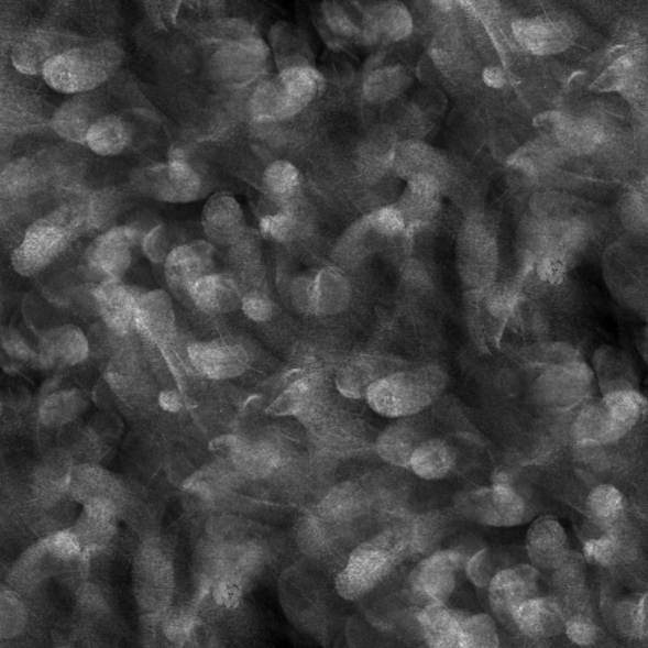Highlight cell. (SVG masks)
I'll use <instances>...</instances> for the list:
<instances>
[{"label": "cell", "instance_id": "37", "mask_svg": "<svg viewBox=\"0 0 648 648\" xmlns=\"http://www.w3.org/2000/svg\"><path fill=\"white\" fill-rule=\"evenodd\" d=\"M411 84L407 69L400 65H388L367 74L363 83V96L372 105H384L403 95Z\"/></svg>", "mask_w": 648, "mask_h": 648}, {"label": "cell", "instance_id": "41", "mask_svg": "<svg viewBox=\"0 0 648 648\" xmlns=\"http://www.w3.org/2000/svg\"><path fill=\"white\" fill-rule=\"evenodd\" d=\"M68 491L73 492L74 496L81 498L84 503L100 497L111 498L116 502L119 484L105 470L96 468V465L84 464L73 470Z\"/></svg>", "mask_w": 648, "mask_h": 648}, {"label": "cell", "instance_id": "35", "mask_svg": "<svg viewBox=\"0 0 648 648\" xmlns=\"http://www.w3.org/2000/svg\"><path fill=\"white\" fill-rule=\"evenodd\" d=\"M388 374L391 371H385L384 361L380 358L354 359L339 371L336 388L348 398H362L374 382Z\"/></svg>", "mask_w": 648, "mask_h": 648}, {"label": "cell", "instance_id": "59", "mask_svg": "<svg viewBox=\"0 0 648 648\" xmlns=\"http://www.w3.org/2000/svg\"><path fill=\"white\" fill-rule=\"evenodd\" d=\"M622 218L631 231L642 232L647 228V204L640 194L631 193L623 198Z\"/></svg>", "mask_w": 648, "mask_h": 648}, {"label": "cell", "instance_id": "55", "mask_svg": "<svg viewBox=\"0 0 648 648\" xmlns=\"http://www.w3.org/2000/svg\"><path fill=\"white\" fill-rule=\"evenodd\" d=\"M464 570L470 582L480 590L487 589L497 572L491 550L488 549L479 550L472 558H469L465 561Z\"/></svg>", "mask_w": 648, "mask_h": 648}, {"label": "cell", "instance_id": "2", "mask_svg": "<svg viewBox=\"0 0 648 648\" xmlns=\"http://www.w3.org/2000/svg\"><path fill=\"white\" fill-rule=\"evenodd\" d=\"M86 226L87 205H67L39 219L28 228L20 246L13 251V270L22 277L44 272Z\"/></svg>", "mask_w": 648, "mask_h": 648}, {"label": "cell", "instance_id": "39", "mask_svg": "<svg viewBox=\"0 0 648 648\" xmlns=\"http://www.w3.org/2000/svg\"><path fill=\"white\" fill-rule=\"evenodd\" d=\"M278 81L303 107L310 105L325 87V77L306 63H287L279 72Z\"/></svg>", "mask_w": 648, "mask_h": 648}, {"label": "cell", "instance_id": "1", "mask_svg": "<svg viewBox=\"0 0 648 648\" xmlns=\"http://www.w3.org/2000/svg\"><path fill=\"white\" fill-rule=\"evenodd\" d=\"M415 549L413 528L382 531L353 550L347 565L336 576V591L343 600L363 598Z\"/></svg>", "mask_w": 648, "mask_h": 648}, {"label": "cell", "instance_id": "52", "mask_svg": "<svg viewBox=\"0 0 648 648\" xmlns=\"http://www.w3.org/2000/svg\"><path fill=\"white\" fill-rule=\"evenodd\" d=\"M367 223L372 228V231L381 238H395L404 234L407 230V222L403 212L399 211L398 207H384L376 209L366 217Z\"/></svg>", "mask_w": 648, "mask_h": 648}, {"label": "cell", "instance_id": "8", "mask_svg": "<svg viewBox=\"0 0 648 648\" xmlns=\"http://www.w3.org/2000/svg\"><path fill=\"white\" fill-rule=\"evenodd\" d=\"M592 372L585 362L576 361L549 366L535 381L536 403L552 413H568L584 403L591 394Z\"/></svg>", "mask_w": 648, "mask_h": 648}, {"label": "cell", "instance_id": "36", "mask_svg": "<svg viewBox=\"0 0 648 648\" xmlns=\"http://www.w3.org/2000/svg\"><path fill=\"white\" fill-rule=\"evenodd\" d=\"M586 509L596 528L603 531L615 530L622 526L624 513H626V501L617 487L601 484L591 492L586 501Z\"/></svg>", "mask_w": 648, "mask_h": 648}, {"label": "cell", "instance_id": "32", "mask_svg": "<svg viewBox=\"0 0 648 648\" xmlns=\"http://www.w3.org/2000/svg\"><path fill=\"white\" fill-rule=\"evenodd\" d=\"M455 454L449 442L431 438L414 450L408 469L422 480H441L454 469Z\"/></svg>", "mask_w": 648, "mask_h": 648}, {"label": "cell", "instance_id": "50", "mask_svg": "<svg viewBox=\"0 0 648 648\" xmlns=\"http://www.w3.org/2000/svg\"><path fill=\"white\" fill-rule=\"evenodd\" d=\"M321 11H323L325 26L334 39L348 41L362 39V28L356 25L342 4L325 2L321 4Z\"/></svg>", "mask_w": 648, "mask_h": 648}, {"label": "cell", "instance_id": "6", "mask_svg": "<svg viewBox=\"0 0 648 648\" xmlns=\"http://www.w3.org/2000/svg\"><path fill=\"white\" fill-rule=\"evenodd\" d=\"M132 185L138 193L161 202L188 204L207 194L204 177L184 155L133 172Z\"/></svg>", "mask_w": 648, "mask_h": 648}, {"label": "cell", "instance_id": "25", "mask_svg": "<svg viewBox=\"0 0 648 648\" xmlns=\"http://www.w3.org/2000/svg\"><path fill=\"white\" fill-rule=\"evenodd\" d=\"M189 298L200 311L226 315L240 309L242 296L234 277L228 274L205 275L189 292Z\"/></svg>", "mask_w": 648, "mask_h": 648}, {"label": "cell", "instance_id": "42", "mask_svg": "<svg viewBox=\"0 0 648 648\" xmlns=\"http://www.w3.org/2000/svg\"><path fill=\"white\" fill-rule=\"evenodd\" d=\"M263 188L267 198L275 205L288 207L301 188L300 172L290 162H274L264 172Z\"/></svg>", "mask_w": 648, "mask_h": 648}, {"label": "cell", "instance_id": "40", "mask_svg": "<svg viewBox=\"0 0 648 648\" xmlns=\"http://www.w3.org/2000/svg\"><path fill=\"white\" fill-rule=\"evenodd\" d=\"M87 400L77 389L58 391L46 395L40 405V421L48 428H63L77 419Z\"/></svg>", "mask_w": 648, "mask_h": 648}, {"label": "cell", "instance_id": "10", "mask_svg": "<svg viewBox=\"0 0 648 648\" xmlns=\"http://www.w3.org/2000/svg\"><path fill=\"white\" fill-rule=\"evenodd\" d=\"M465 554L459 549L438 550L414 568L408 590L419 605L447 604L455 589L457 575L465 565Z\"/></svg>", "mask_w": 648, "mask_h": 648}, {"label": "cell", "instance_id": "12", "mask_svg": "<svg viewBox=\"0 0 648 648\" xmlns=\"http://www.w3.org/2000/svg\"><path fill=\"white\" fill-rule=\"evenodd\" d=\"M497 244L492 231L483 222H470L459 244L461 277L473 288L487 287L497 268Z\"/></svg>", "mask_w": 648, "mask_h": 648}, {"label": "cell", "instance_id": "53", "mask_svg": "<svg viewBox=\"0 0 648 648\" xmlns=\"http://www.w3.org/2000/svg\"><path fill=\"white\" fill-rule=\"evenodd\" d=\"M45 553L59 561H73L83 552V543L76 530H63L48 536L41 545Z\"/></svg>", "mask_w": 648, "mask_h": 648}, {"label": "cell", "instance_id": "47", "mask_svg": "<svg viewBox=\"0 0 648 648\" xmlns=\"http://www.w3.org/2000/svg\"><path fill=\"white\" fill-rule=\"evenodd\" d=\"M260 230L268 240L286 244L301 235L303 221L295 209L288 205L278 212L270 213L261 219Z\"/></svg>", "mask_w": 648, "mask_h": 648}, {"label": "cell", "instance_id": "11", "mask_svg": "<svg viewBox=\"0 0 648 648\" xmlns=\"http://www.w3.org/2000/svg\"><path fill=\"white\" fill-rule=\"evenodd\" d=\"M143 234L138 228L120 226L102 232L86 251L88 272L95 277L121 279L132 265L134 246L142 242Z\"/></svg>", "mask_w": 648, "mask_h": 648}, {"label": "cell", "instance_id": "38", "mask_svg": "<svg viewBox=\"0 0 648 648\" xmlns=\"http://www.w3.org/2000/svg\"><path fill=\"white\" fill-rule=\"evenodd\" d=\"M130 130L118 116H102L87 134V146L99 156H116L128 147Z\"/></svg>", "mask_w": 648, "mask_h": 648}, {"label": "cell", "instance_id": "33", "mask_svg": "<svg viewBox=\"0 0 648 648\" xmlns=\"http://www.w3.org/2000/svg\"><path fill=\"white\" fill-rule=\"evenodd\" d=\"M422 441L417 424L405 419L381 433L376 442V452L386 463L396 468H408L414 450Z\"/></svg>", "mask_w": 648, "mask_h": 648}, {"label": "cell", "instance_id": "56", "mask_svg": "<svg viewBox=\"0 0 648 648\" xmlns=\"http://www.w3.org/2000/svg\"><path fill=\"white\" fill-rule=\"evenodd\" d=\"M568 638L576 646H592L598 640L600 629L596 624L592 622L589 615L575 614L565 622V629Z\"/></svg>", "mask_w": 648, "mask_h": 648}, {"label": "cell", "instance_id": "63", "mask_svg": "<svg viewBox=\"0 0 648 648\" xmlns=\"http://www.w3.org/2000/svg\"><path fill=\"white\" fill-rule=\"evenodd\" d=\"M483 79L488 87L493 88H501L505 86L506 83L505 73H503V69L497 67H488L484 69Z\"/></svg>", "mask_w": 648, "mask_h": 648}, {"label": "cell", "instance_id": "48", "mask_svg": "<svg viewBox=\"0 0 648 648\" xmlns=\"http://www.w3.org/2000/svg\"><path fill=\"white\" fill-rule=\"evenodd\" d=\"M619 529L604 531L598 538L586 540L584 552L590 562L614 567L624 559V542Z\"/></svg>", "mask_w": 648, "mask_h": 648}, {"label": "cell", "instance_id": "27", "mask_svg": "<svg viewBox=\"0 0 648 648\" xmlns=\"http://www.w3.org/2000/svg\"><path fill=\"white\" fill-rule=\"evenodd\" d=\"M393 167L408 180L428 177V179H436L444 185L446 162L427 144L413 142V140L398 144L394 152Z\"/></svg>", "mask_w": 648, "mask_h": 648}, {"label": "cell", "instance_id": "54", "mask_svg": "<svg viewBox=\"0 0 648 648\" xmlns=\"http://www.w3.org/2000/svg\"><path fill=\"white\" fill-rule=\"evenodd\" d=\"M140 245H142L143 254L147 256V260L157 265H165L167 256L175 250L171 232L162 223L143 234Z\"/></svg>", "mask_w": 648, "mask_h": 648}, {"label": "cell", "instance_id": "18", "mask_svg": "<svg viewBox=\"0 0 648 648\" xmlns=\"http://www.w3.org/2000/svg\"><path fill=\"white\" fill-rule=\"evenodd\" d=\"M513 34L524 48L535 55L562 53L572 44L573 31L567 22L550 18H521L513 22Z\"/></svg>", "mask_w": 648, "mask_h": 648}, {"label": "cell", "instance_id": "21", "mask_svg": "<svg viewBox=\"0 0 648 648\" xmlns=\"http://www.w3.org/2000/svg\"><path fill=\"white\" fill-rule=\"evenodd\" d=\"M565 615L557 600L534 596L513 614L512 623L525 637L535 641L557 637L565 629Z\"/></svg>", "mask_w": 648, "mask_h": 648}, {"label": "cell", "instance_id": "9", "mask_svg": "<svg viewBox=\"0 0 648 648\" xmlns=\"http://www.w3.org/2000/svg\"><path fill=\"white\" fill-rule=\"evenodd\" d=\"M270 50L264 40L249 39L223 42L209 61V69L218 83L242 87L256 81L267 72Z\"/></svg>", "mask_w": 648, "mask_h": 648}, {"label": "cell", "instance_id": "57", "mask_svg": "<svg viewBox=\"0 0 648 648\" xmlns=\"http://www.w3.org/2000/svg\"><path fill=\"white\" fill-rule=\"evenodd\" d=\"M231 260L242 273H253L260 263L259 241L254 237L242 235L231 246Z\"/></svg>", "mask_w": 648, "mask_h": 648}, {"label": "cell", "instance_id": "4", "mask_svg": "<svg viewBox=\"0 0 648 648\" xmlns=\"http://www.w3.org/2000/svg\"><path fill=\"white\" fill-rule=\"evenodd\" d=\"M123 58V50L114 42L77 45L51 59L42 77L55 91L81 95L109 81Z\"/></svg>", "mask_w": 648, "mask_h": 648}, {"label": "cell", "instance_id": "5", "mask_svg": "<svg viewBox=\"0 0 648 648\" xmlns=\"http://www.w3.org/2000/svg\"><path fill=\"white\" fill-rule=\"evenodd\" d=\"M647 400L631 386L604 393L603 399L585 405L572 426L573 438L585 446H607L622 440L640 422Z\"/></svg>", "mask_w": 648, "mask_h": 648}, {"label": "cell", "instance_id": "44", "mask_svg": "<svg viewBox=\"0 0 648 648\" xmlns=\"http://www.w3.org/2000/svg\"><path fill=\"white\" fill-rule=\"evenodd\" d=\"M366 509L365 494L354 484H342L321 502L320 513L325 519L351 520Z\"/></svg>", "mask_w": 648, "mask_h": 648}, {"label": "cell", "instance_id": "26", "mask_svg": "<svg viewBox=\"0 0 648 648\" xmlns=\"http://www.w3.org/2000/svg\"><path fill=\"white\" fill-rule=\"evenodd\" d=\"M175 307L163 290L140 292L136 305V329L147 338L163 342L175 332Z\"/></svg>", "mask_w": 648, "mask_h": 648}, {"label": "cell", "instance_id": "29", "mask_svg": "<svg viewBox=\"0 0 648 648\" xmlns=\"http://www.w3.org/2000/svg\"><path fill=\"white\" fill-rule=\"evenodd\" d=\"M465 614L446 604L424 605L418 614L419 628L430 647H459L460 622Z\"/></svg>", "mask_w": 648, "mask_h": 648}, {"label": "cell", "instance_id": "45", "mask_svg": "<svg viewBox=\"0 0 648 648\" xmlns=\"http://www.w3.org/2000/svg\"><path fill=\"white\" fill-rule=\"evenodd\" d=\"M496 623L487 614H465L459 627V647L483 648L498 647Z\"/></svg>", "mask_w": 648, "mask_h": 648}, {"label": "cell", "instance_id": "31", "mask_svg": "<svg viewBox=\"0 0 648 648\" xmlns=\"http://www.w3.org/2000/svg\"><path fill=\"white\" fill-rule=\"evenodd\" d=\"M315 315L333 316L347 310L352 301V287L339 270L315 272Z\"/></svg>", "mask_w": 648, "mask_h": 648}, {"label": "cell", "instance_id": "28", "mask_svg": "<svg viewBox=\"0 0 648 648\" xmlns=\"http://www.w3.org/2000/svg\"><path fill=\"white\" fill-rule=\"evenodd\" d=\"M305 109L282 86L278 78L267 79L255 87L250 100V111L256 120H286Z\"/></svg>", "mask_w": 648, "mask_h": 648}, {"label": "cell", "instance_id": "46", "mask_svg": "<svg viewBox=\"0 0 648 648\" xmlns=\"http://www.w3.org/2000/svg\"><path fill=\"white\" fill-rule=\"evenodd\" d=\"M647 594L623 600L615 608V623L626 637L647 638Z\"/></svg>", "mask_w": 648, "mask_h": 648}, {"label": "cell", "instance_id": "16", "mask_svg": "<svg viewBox=\"0 0 648 648\" xmlns=\"http://www.w3.org/2000/svg\"><path fill=\"white\" fill-rule=\"evenodd\" d=\"M209 447L250 477H267L278 468V451L263 442L255 444L234 436H223L216 438Z\"/></svg>", "mask_w": 648, "mask_h": 648}, {"label": "cell", "instance_id": "20", "mask_svg": "<svg viewBox=\"0 0 648 648\" xmlns=\"http://www.w3.org/2000/svg\"><path fill=\"white\" fill-rule=\"evenodd\" d=\"M202 227L211 244L232 246L245 234L244 212L231 194H217L208 199L202 212Z\"/></svg>", "mask_w": 648, "mask_h": 648}, {"label": "cell", "instance_id": "14", "mask_svg": "<svg viewBox=\"0 0 648 648\" xmlns=\"http://www.w3.org/2000/svg\"><path fill=\"white\" fill-rule=\"evenodd\" d=\"M216 249L209 241H194L175 246L165 263V277L177 296H188L190 288L212 274Z\"/></svg>", "mask_w": 648, "mask_h": 648}, {"label": "cell", "instance_id": "51", "mask_svg": "<svg viewBox=\"0 0 648 648\" xmlns=\"http://www.w3.org/2000/svg\"><path fill=\"white\" fill-rule=\"evenodd\" d=\"M0 608H2V614H0V619H2L0 631H2V636L4 638L17 637L26 626L25 605L11 591H3Z\"/></svg>", "mask_w": 648, "mask_h": 648}, {"label": "cell", "instance_id": "30", "mask_svg": "<svg viewBox=\"0 0 648 648\" xmlns=\"http://www.w3.org/2000/svg\"><path fill=\"white\" fill-rule=\"evenodd\" d=\"M441 189V182L428 177L408 180V188L400 202L396 205L403 212L407 227L421 226L436 216Z\"/></svg>", "mask_w": 648, "mask_h": 648}, {"label": "cell", "instance_id": "58", "mask_svg": "<svg viewBox=\"0 0 648 648\" xmlns=\"http://www.w3.org/2000/svg\"><path fill=\"white\" fill-rule=\"evenodd\" d=\"M315 272L298 275L292 282L290 296L293 305L306 315H315Z\"/></svg>", "mask_w": 648, "mask_h": 648}, {"label": "cell", "instance_id": "17", "mask_svg": "<svg viewBox=\"0 0 648 648\" xmlns=\"http://www.w3.org/2000/svg\"><path fill=\"white\" fill-rule=\"evenodd\" d=\"M139 290L125 286L121 279H106L92 292L102 320L118 334H128L136 329V305Z\"/></svg>", "mask_w": 648, "mask_h": 648}, {"label": "cell", "instance_id": "62", "mask_svg": "<svg viewBox=\"0 0 648 648\" xmlns=\"http://www.w3.org/2000/svg\"><path fill=\"white\" fill-rule=\"evenodd\" d=\"M158 405H161L162 409H165L166 413L176 414L179 413L182 407H184V403H182L180 395L176 393V391H163L161 395H158Z\"/></svg>", "mask_w": 648, "mask_h": 648}, {"label": "cell", "instance_id": "7", "mask_svg": "<svg viewBox=\"0 0 648 648\" xmlns=\"http://www.w3.org/2000/svg\"><path fill=\"white\" fill-rule=\"evenodd\" d=\"M455 510L479 525L512 528L524 524L529 509L515 487L506 482H497L492 487L460 494L455 501Z\"/></svg>", "mask_w": 648, "mask_h": 648}, {"label": "cell", "instance_id": "34", "mask_svg": "<svg viewBox=\"0 0 648 648\" xmlns=\"http://www.w3.org/2000/svg\"><path fill=\"white\" fill-rule=\"evenodd\" d=\"M97 118L95 105L86 99H73L64 102L53 118V129L59 138L74 143H86Z\"/></svg>", "mask_w": 648, "mask_h": 648}, {"label": "cell", "instance_id": "19", "mask_svg": "<svg viewBox=\"0 0 648 648\" xmlns=\"http://www.w3.org/2000/svg\"><path fill=\"white\" fill-rule=\"evenodd\" d=\"M526 550L535 567L554 571L570 554L567 531L554 517H539L526 535Z\"/></svg>", "mask_w": 648, "mask_h": 648}, {"label": "cell", "instance_id": "24", "mask_svg": "<svg viewBox=\"0 0 648 648\" xmlns=\"http://www.w3.org/2000/svg\"><path fill=\"white\" fill-rule=\"evenodd\" d=\"M411 12L403 3L385 2L371 7L363 20L362 39L371 42H399L413 34Z\"/></svg>", "mask_w": 648, "mask_h": 648}, {"label": "cell", "instance_id": "43", "mask_svg": "<svg viewBox=\"0 0 648 648\" xmlns=\"http://www.w3.org/2000/svg\"><path fill=\"white\" fill-rule=\"evenodd\" d=\"M45 175L40 165L31 158H18L2 172V194L8 198H25L39 193L44 186Z\"/></svg>", "mask_w": 648, "mask_h": 648}, {"label": "cell", "instance_id": "61", "mask_svg": "<svg viewBox=\"0 0 648 648\" xmlns=\"http://www.w3.org/2000/svg\"><path fill=\"white\" fill-rule=\"evenodd\" d=\"M2 348L4 353L13 359V361L31 362L34 359H39V354L32 351V348L23 339V336L12 328H4L2 330Z\"/></svg>", "mask_w": 648, "mask_h": 648}, {"label": "cell", "instance_id": "22", "mask_svg": "<svg viewBox=\"0 0 648 648\" xmlns=\"http://www.w3.org/2000/svg\"><path fill=\"white\" fill-rule=\"evenodd\" d=\"M90 354L86 333L74 325L46 330L40 342L39 359L46 367H68L83 363Z\"/></svg>", "mask_w": 648, "mask_h": 648}, {"label": "cell", "instance_id": "13", "mask_svg": "<svg viewBox=\"0 0 648 648\" xmlns=\"http://www.w3.org/2000/svg\"><path fill=\"white\" fill-rule=\"evenodd\" d=\"M539 576V571L531 565H516L496 572L487 586L488 603L502 623H512L515 611L538 595Z\"/></svg>", "mask_w": 648, "mask_h": 648}, {"label": "cell", "instance_id": "3", "mask_svg": "<svg viewBox=\"0 0 648 648\" xmlns=\"http://www.w3.org/2000/svg\"><path fill=\"white\" fill-rule=\"evenodd\" d=\"M446 386V372L438 366L394 371L374 382L365 398L382 417L409 418L430 407Z\"/></svg>", "mask_w": 648, "mask_h": 648}, {"label": "cell", "instance_id": "60", "mask_svg": "<svg viewBox=\"0 0 648 648\" xmlns=\"http://www.w3.org/2000/svg\"><path fill=\"white\" fill-rule=\"evenodd\" d=\"M241 309L255 323H265L274 315V303L263 292H250L242 297Z\"/></svg>", "mask_w": 648, "mask_h": 648}, {"label": "cell", "instance_id": "49", "mask_svg": "<svg viewBox=\"0 0 648 648\" xmlns=\"http://www.w3.org/2000/svg\"><path fill=\"white\" fill-rule=\"evenodd\" d=\"M311 396H314V385H311V381L298 380L293 382V384L274 400L267 413L270 415H277V417H288V415L301 414L307 408V405H309Z\"/></svg>", "mask_w": 648, "mask_h": 648}, {"label": "cell", "instance_id": "15", "mask_svg": "<svg viewBox=\"0 0 648 648\" xmlns=\"http://www.w3.org/2000/svg\"><path fill=\"white\" fill-rule=\"evenodd\" d=\"M188 356L195 370L213 381L234 380L244 374L250 356L241 344L212 340L190 344Z\"/></svg>", "mask_w": 648, "mask_h": 648}, {"label": "cell", "instance_id": "23", "mask_svg": "<svg viewBox=\"0 0 648 648\" xmlns=\"http://www.w3.org/2000/svg\"><path fill=\"white\" fill-rule=\"evenodd\" d=\"M73 36L57 32L39 31L26 35L12 51V64L22 74L44 73L46 64L57 55L73 48Z\"/></svg>", "mask_w": 648, "mask_h": 648}]
</instances>
